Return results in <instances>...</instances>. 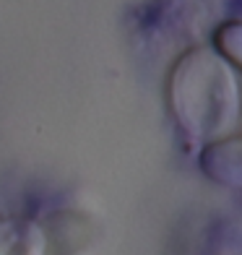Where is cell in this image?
I'll list each match as a JSON object with an SVG mask.
<instances>
[{"instance_id":"1","label":"cell","mask_w":242,"mask_h":255,"mask_svg":"<svg viewBox=\"0 0 242 255\" xmlns=\"http://www.w3.org/2000/svg\"><path fill=\"white\" fill-rule=\"evenodd\" d=\"M172 110L195 141L232 130L240 110L237 81L214 50H193L172 73Z\"/></svg>"},{"instance_id":"2","label":"cell","mask_w":242,"mask_h":255,"mask_svg":"<svg viewBox=\"0 0 242 255\" xmlns=\"http://www.w3.org/2000/svg\"><path fill=\"white\" fill-rule=\"evenodd\" d=\"M44 232L26 219H0V255H42Z\"/></svg>"},{"instance_id":"4","label":"cell","mask_w":242,"mask_h":255,"mask_svg":"<svg viewBox=\"0 0 242 255\" xmlns=\"http://www.w3.org/2000/svg\"><path fill=\"white\" fill-rule=\"evenodd\" d=\"M219 50L242 68V24H229L219 31Z\"/></svg>"},{"instance_id":"3","label":"cell","mask_w":242,"mask_h":255,"mask_svg":"<svg viewBox=\"0 0 242 255\" xmlns=\"http://www.w3.org/2000/svg\"><path fill=\"white\" fill-rule=\"evenodd\" d=\"M201 164L211 177L242 188V141H222L209 146Z\"/></svg>"}]
</instances>
